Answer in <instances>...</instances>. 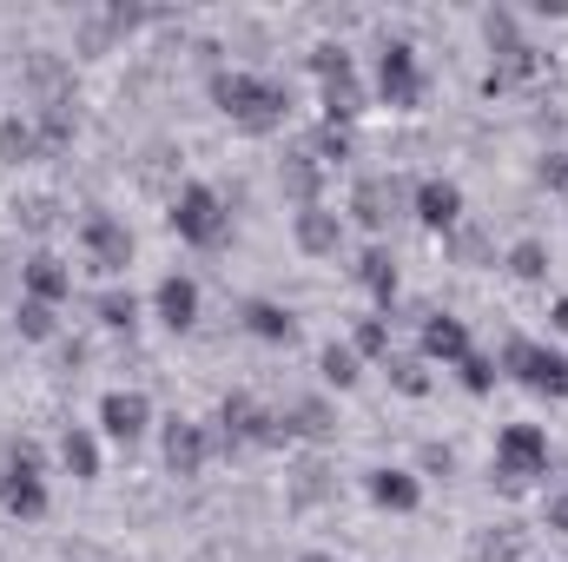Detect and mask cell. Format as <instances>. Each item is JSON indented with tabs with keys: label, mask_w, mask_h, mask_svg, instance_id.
I'll return each mask as SVG.
<instances>
[{
	"label": "cell",
	"mask_w": 568,
	"mask_h": 562,
	"mask_svg": "<svg viewBox=\"0 0 568 562\" xmlns=\"http://www.w3.org/2000/svg\"><path fill=\"white\" fill-rule=\"evenodd\" d=\"M404 205H410L404 179H357V192H351V219H357L364 232H384Z\"/></svg>",
	"instance_id": "obj_9"
},
{
	"label": "cell",
	"mask_w": 568,
	"mask_h": 562,
	"mask_svg": "<svg viewBox=\"0 0 568 562\" xmlns=\"http://www.w3.org/2000/svg\"><path fill=\"white\" fill-rule=\"evenodd\" d=\"M371 503H377V510L410 516V510L424 503V483H417L410 470H371Z\"/></svg>",
	"instance_id": "obj_17"
},
{
	"label": "cell",
	"mask_w": 568,
	"mask_h": 562,
	"mask_svg": "<svg viewBox=\"0 0 568 562\" xmlns=\"http://www.w3.org/2000/svg\"><path fill=\"white\" fill-rule=\"evenodd\" d=\"M357 284H364V291H371V298L390 311V298H397V259H390L384 245H371V252L357 259Z\"/></svg>",
	"instance_id": "obj_21"
},
{
	"label": "cell",
	"mask_w": 568,
	"mask_h": 562,
	"mask_svg": "<svg viewBox=\"0 0 568 562\" xmlns=\"http://www.w3.org/2000/svg\"><path fill=\"white\" fill-rule=\"evenodd\" d=\"M449 252H456L463 265H483V232H463V225H456V232H449Z\"/></svg>",
	"instance_id": "obj_36"
},
{
	"label": "cell",
	"mask_w": 568,
	"mask_h": 562,
	"mask_svg": "<svg viewBox=\"0 0 568 562\" xmlns=\"http://www.w3.org/2000/svg\"><path fill=\"white\" fill-rule=\"evenodd\" d=\"M80 259L100 272V279H120L133 265V232L113 219V212H87L80 219Z\"/></svg>",
	"instance_id": "obj_6"
},
{
	"label": "cell",
	"mask_w": 568,
	"mask_h": 562,
	"mask_svg": "<svg viewBox=\"0 0 568 562\" xmlns=\"http://www.w3.org/2000/svg\"><path fill=\"white\" fill-rule=\"evenodd\" d=\"M424 470H443V476H449V470H456V456H449L443 443H429V450H424Z\"/></svg>",
	"instance_id": "obj_40"
},
{
	"label": "cell",
	"mask_w": 568,
	"mask_h": 562,
	"mask_svg": "<svg viewBox=\"0 0 568 562\" xmlns=\"http://www.w3.org/2000/svg\"><path fill=\"white\" fill-rule=\"evenodd\" d=\"M53 212H60L53 199H27V205H20V225H27V232H47V225H53Z\"/></svg>",
	"instance_id": "obj_35"
},
{
	"label": "cell",
	"mask_w": 568,
	"mask_h": 562,
	"mask_svg": "<svg viewBox=\"0 0 568 562\" xmlns=\"http://www.w3.org/2000/svg\"><path fill=\"white\" fill-rule=\"evenodd\" d=\"M390 384H397L404 398H429V371H424V358H390Z\"/></svg>",
	"instance_id": "obj_32"
},
{
	"label": "cell",
	"mask_w": 568,
	"mask_h": 562,
	"mask_svg": "<svg viewBox=\"0 0 568 562\" xmlns=\"http://www.w3.org/2000/svg\"><path fill=\"white\" fill-rule=\"evenodd\" d=\"M410 205H417V219H424L429 232H456L463 225V185L456 179H424L410 192Z\"/></svg>",
	"instance_id": "obj_13"
},
{
	"label": "cell",
	"mask_w": 568,
	"mask_h": 562,
	"mask_svg": "<svg viewBox=\"0 0 568 562\" xmlns=\"http://www.w3.org/2000/svg\"><path fill=\"white\" fill-rule=\"evenodd\" d=\"M0 510L7 516H20V523H33V516H47V476H40V443H7V456H0Z\"/></svg>",
	"instance_id": "obj_3"
},
{
	"label": "cell",
	"mask_w": 568,
	"mask_h": 562,
	"mask_svg": "<svg viewBox=\"0 0 568 562\" xmlns=\"http://www.w3.org/2000/svg\"><path fill=\"white\" fill-rule=\"evenodd\" d=\"M456 371H463V391H476V398H483V391H496V358H483V351H469V358H463Z\"/></svg>",
	"instance_id": "obj_33"
},
{
	"label": "cell",
	"mask_w": 568,
	"mask_h": 562,
	"mask_svg": "<svg viewBox=\"0 0 568 562\" xmlns=\"http://www.w3.org/2000/svg\"><path fill=\"white\" fill-rule=\"evenodd\" d=\"M297 562H337V556H317V550H311V556H297Z\"/></svg>",
	"instance_id": "obj_42"
},
{
	"label": "cell",
	"mask_w": 568,
	"mask_h": 562,
	"mask_svg": "<svg viewBox=\"0 0 568 562\" xmlns=\"http://www.w3.org/2000/svg\"><path fill=\"white\" fill-rule=\"evenodd\" d=\"M165 219H172V232H179L185 245H225V232H232L225 199H219L212 185H199V179L172 192V212H165Z\"/></svg>",
	"instance_id": "obj_4"
},
{
	"label": "cell",
	"mask_w": 568,
	"mask_h": 562,
	"mask_svg": "<svg viewBox=\"0 0 568 562\" xmlns=\"http://www.w3.org/2000/svg\"><path fill=\"white\" fill-rule=\"evenodd\" d=\"M351 351H357V358H390V311H384V318H364Z\"/></svg>",
	"instance_id": "obj_31"
},
{
	"label": "cell",
	"mask_w": 568,
	"mask_h": 562,
	"mask_svg": "<svg viewBox=\"0 0 568 562\" xmlns=\"http://www.w3.org/2000/svg\"><path fill=\"white\" fill-rule=\"evenodd\" d=\"M304 152H311L317 165H344V159H351V133H344V127H317Z\"/></svg>",
	"instance_id": "obj_30"
},
{
	"label": "cell",
	"mask_w": 568,
	"mask_h": 562,
	"mask_svg": "<svg viewBox=\"0 0 568 562\" xmlns=\"http://www.w3.org/2000/svg\"><path fill=\"white\" fill-rule=\"evenodd\" d=\"M20 284H27V298H40V304L73 298V272H67V259H53V252H33V259L20 265Z\"/></svg>",
	"instance_id": "obj_16"
},
{
	"label": "cell",
	"mask_w": 568,
	"mask_h": 562,
	"mask_svg": "<svg viewBox=\"0 0 568 562\" xmlns=\"http://www.w3.org/2000/svg\"><path fill=\"white\" fill-rule=\"evenodd\" d=\"M219 423H225L232 443H265V450H284V443H291L284 418H272V411L252 404V398H225V404H219Z\"/></svg>",
	"instance_id": "obj_8"
},
{
	"label": "cell",
	"mask_w": 568,
	"mask_h": 562,
	"mask_svg": "<svg viewBox=\"0 0 568 562\" xmlns=\"http://www.w3.org/2000/svg\"><path fill=\"white\" fill-rule=\"evenodd\" d=\"M542 523H549V530H562V536H568V490H556V496L542 503Z\"/></svg>",
	"instance_id": "obj_39"
},
{
	"label": "cell",
	"mask_w": 568,
	"mask_h": 562,
	"mask_svg": "<svg viewBox=\"0 0 568 562\" xmlns=\"http://www.w3.org/2000/svg\"><path fill=\"white\" fill-rule=\"evenodd\" d=\"M33 159H40V133H33V120L7 113V120H0V165H33Z\"/></svg>",
	"instance_id": "obj_22"
},
{
	"label": "cell",
	"mask_w": 568,
	"mask_h": 562,
	"mask_svg": "<svg viewBox=\"0 0 568 562\" xmlns=\"http://www.w3.org/2000/svg\"><path fill=\"white\" fill-rule=\"evenodd\" d=\"M364 113V87H357V73H331L324 80V127H351Z\"/></svg>",
	"instance_id": "obj_18"
},
{
	"label": "cell",
	"mask_w": 568,
	"mask_h": 562,
	"mask_svg": "<svg viewBox=\"0 0 568 562\" xmlns=\"http://www.w3.org/2000/svg\"><path fill=\"white\" fill-rule=\"evenodd\" d=\"M93 318H100L106 331H133V324H140V298L113 284V291H100V298H93Z\"/></svg>",
	"instance_id": "obj_26"
},
{
	"label": "cell",
	"mask_w": 568,
	"mask_h": 562,
	"mask_svg": "<svg viewBox=\"0 0 568 562\" xmlns=\"http://www.w3.org/2000/svg\"><path fill=\"white\" fill-rule=\"evenodd\" d=\"M145 423H152L145 391H106V398H100V430H106L113 443H140Z\"/></svg>",
	"instance_id": "obj_11"
},
{
	"label": "cell",
	"mask_w": 568,
	"mask_h": 562,
	"mask_svg": "<svg viewBox=\"0 0 568 562\" xmlns=\"http://www.w3.org/2000/svg\"><path fill=\"white\" fill-rule=\"evenodd\" d=\"M542 185H549V192H568V152H549V159H542Z\"/></svg>",
	"instance_id": "obj_38"
},
{
	"label": "cell",
	"mask_w": 568,
	"mask_h": 562,
	"mask_svg": "<svg viewBox=\"0 0 568 562\" xmlns=\"http://www.w3.org/2000/svg\"><path fill=\"white\" fill-rule=\"evenodd\" d=\"M324 490H331V470H324V463H304V470H297V503H317Z\"/></svg>",
	"instance_id": "obj_34"
},
{
	"label": "cell",
	"mask_w": 568,
	"mask_h": 562,
	"mask_svg": "<svg viewBox=\"0 0 568 562\" xmlns=\"http://www.w3.org/2000/svg\"><path fill=\"white\" fill-rule=\"evenodd\" d=\"M377 93H384L390 107H417V100H424V67H417V47H410V40H390V47L377 53Z\"/></svg>",
	"instance_id": "obj_7"
},
{
	"label": "cell",
	"mask_w": 568,
	"mask_h": 562,
	"mask_svg": "<svg viewBox=\"0 0 568 562\" xmlns=\"http://www.w3.org/2000/svg\"><path fill=\"white\" fill-rule=\"evenodd\" d=\"M424 358L436 364H463L469 358V324L449 311H424Z\"/></svg>",
	"instance_id": "obj_15"
},
{
	"label": "cell",
	"mask_w": 568,
	"mask_h": 562,
	"mask_svg": "<svg viewBox=\"0 0 568 562\" xmlns=\"http://www.w3.org/2000/svg\"><path fill=\"white\" fill-rule=\"evenodd\" d=\"M317 371H324V384H337V391H351V384L364 378L351 344H324V351H317Z\"/></svg>",
	"instance_id": "obj_27"
},
{
	"label": "cell",
	"mask_w": 568,
	"mask_h": 562,
	"mask_svg": "<svg viewBox=\"0 0 568 562\" xmlns=\"http://www.w3.org/2000/svg\"><path fill=\"white\" fill-rule=\"evenodd\" d=\"M284 430H291V436H317V443H324V436H337V418H331V404H324V398H297V404L284 411Z\"/></svg>",
	"instance_id": "obj_23"
},
{
	"label": "cell",
	"mask_w": 568,
	"mask_h": 562,
	"mask_svg": "<svg viewBox=\"0 0 568 562\" xmlns=\"http://www.w3.org/2000/svg\"><path fill=\"white\" fill-rule=\"evenodd\" d=\"M311 67H317V80H331V73H351L344 47H317V53H311Z\"/></svg>",
	"instance_id": "obj_37"
},
{
	"label": "cell",
	"mask_w": 568,
	"mask_h": 562,
	"mask_svg": "<svg viewBox=\"0 0 568 562\" xmlns=\"http://www.w3.org/2000/svg\"><path fill=\"white\" fill-rule=\"evenodd\" d=\"M212 107L239 127V133H252V140H265V133H278L284 120H291V87L278 80H265V73H212Z\"/></svg>",
	"instance_id": "obj_1"
},
{
	"label": "cell",
	"mask_w": 568,
	"mask_h": 562,
	"mask_svg": "<svg viewBox=\"0 0 568 562\" xmlns=\"http://www.w3.org/2000/svg\"><path fill=\"white\" fill-rule=\"evenodd\" d=\"M509 279H523V284L549 279V245H542V239H523V245H509Z\"/></svg>",
	"instance_id": "obj_28"
},
{
	"label": "cell",
	"mask_w": 568,
	"mask_h": 562,
	"mask_svg": "<svg viewBox=\"0 0 568 562\" xmlns=\"http://www.w3.org/2000/svg\"><path fill=\"white\" fill-rule=\"evenodd\" d=\"M291 239H297L304 259H337V245H344V219L324 212V205H304V212L291 219Z\"/></svg>",
	"instance_id": "obj_12"
},
{
	"label": "cell",
	"mask_w": 568,
	"mask_h": 562,
	"mask_svg": "<svg viewBox=\"0 0 568 562\" xmlns=\"http://www.w3.org/2000/svg\"><path fill=\"white\" fill-rule=\"evenodd\" d=\"M13 324H20V338H33V344H47V338H53V304H40V298H20V311H13Z\"/></svg>",
	"instance_id": "obj_29"
},
{
	"label": "cell",
	"mask_w": 568,
	"mask_h": 562,
	"mask_svg": "<svg viewBox=\"0 0 568 562\" xmlns=\"http://www.w3.org/2000/svg\"><path fill=\"white\" fill-rule=\"evenodd\" d=\"M205 456H212V430H205V423H192V418L165 423V470H172V476H199Z\"/></svg>",
	"instance_id": "obj_10"
},
{
	"label": "cell",
	"mask_w": 568,
	"mask_h": 562,
	"mask_svg": "<svg viewBox=\"0 0 568 562\" xmlns=\"http://www.w3.org/2000/svg\"><path fill=\"white\" fill-rule=\"evenodd\" d=\"M284 199H291V205H297V212H304V205H317V185H324V165H317V159H311V152H291V159H284Z\"/></svg>",
	"instance_id": "obj_20"
},
{
	"label": "cell",
	"mask_w": 568,
	"mask_h": 562,
	"mask_svg": "<svg viewBox=\"0 0 568 562\" xmlns=\"http://www.w3.org/2000/svg\"><path fill=\"white\" fill-rule=\"evenodd\" d=\"M60 463H67V476L93 483V476H100V443H93L87 430H67V436H60Z\"/></svg>",
	"instance_id": "obj_25"
},
{
	"label": "cell",
	"mask_w": 568,
	"mask_h": 562,
	"mask_svg": "<svg viewBox=\"0 0 568 562\" xmlns=\"http://www.w3.org/2000/svg\"><path fill=\"white\" fill-rule=\"evenodd\" d=\"M73 100H60V107H33V133H40V152H60V145H73Z\"/></svg>",
	"instance_id": "obj_24"
},
{
	"label": "cell",
	"mask_w": 568,
	"mask_h": 562,
	"mask_svg": "<svg viewBox=\"0 0 568 562\" xmlns=\"http://www.w3.org/2000/svg\"><path fill=\"white\" fill-rule=\"evenodd\" d=\"M152 304H159V324H165V331H192V324H199V284L185 279V272L159 279Z\"/></svg>",
	"instance_id": "obj_14"
},
{
	"label": "cell",
	"mask_w": 568,
	"mask_h": 562,
	"mask_svg": "<svg viewBox=\"0 0 568 562\" xmlns=\"http://www.w3.org/2000/svg\"><path fill=\"white\" fill-rule=\"evenodd\" d=\"M549 324H556V331L568 338V298H556V311H549Z\"/></svg>",
	"instance_id": "obj_41"
},
{
	"label": "cell",
	"mask_w": 568,
	"mask_h": 562,
	"mask_svg": "<svg viewBox=\"0 0 568 562\" xmlns=\"http://www.w3.org/2000/svg\"><path fill=\"white\" fill-rule=\"evenodd\" d=\"M245 331L265 338V344H291V338H297V318H291L284 304H272V298H252V304H245Z\"/></svg>",
	"instance_id": "obj_19"
},
{
	"label": "cell",
	"mask_w": 568,
	"mask_h": 562,
	"mask_svg": "<svg viewBox=\"0 0 568 562\" xmlns=\"http://www.w3.org/2000/svg\"><path fill=\"white\" fill-rule=\"evenodd\" d=\"M489 470H496V490L523 496L536 476H549V436H542L536 423H509V430L496 436V456H489Z\"/></svg>",
	"instance_id": "obj_2"
},
{
	"label": "cell",
	"mask_w": 568,
	"mask_h": 562,
	"mask_svg": "<svg viewBox=\"0 0 568 562\" xmlns=\"http://www.w3.org/2000/svg\"><path fill=\"white\" fill-rule=\"evenodd\" d=\"M503 371L523 391H536V398H568V358L549 351V344H536V338H509L503 344Z\"/></svg>",
	"instance_id": "obj_5"
}]
</instances>
